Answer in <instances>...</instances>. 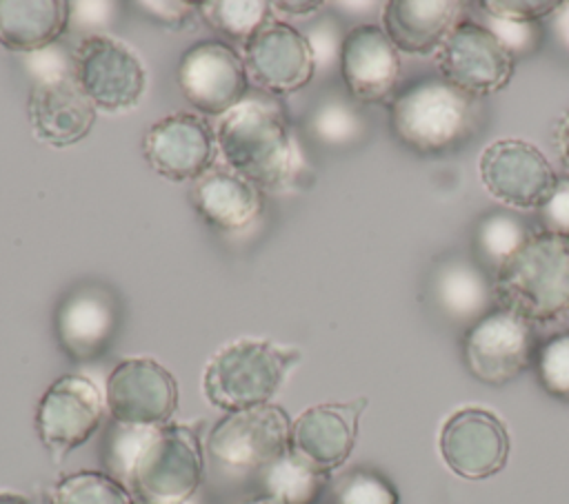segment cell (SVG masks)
<instances>
[{"instance_id":"e0dca14e","label":"cell","mask_w":569,"mask_h":504,"mask_svg":"<svg viewBox=\"0 0 569 504\" xmlns=\"http://www.w3.org/2000/svg\"><path fill=\"white\" fill-rule=\"evenodd\" d=\"M338 67L349 95L365 104L391 102L400 80V53L382 27L360 22L340 44Z\"/></svg>"},{"instance_id":"1f68e13d","label":"cell","mask_w":569,"mask_h":504,"mask_svg":"<svg viewBox=\"0 0 569 504\" xmlns=\"http://www.w3.org/2000/svg\"><path fill=\"white\" fill-rule=\"evenodd\" d=\"M313 129L320 140L331 144H345L362 135V120L347 102L333 98L318 109L313 118Z\"/></svg>"},{"instance_id":"30bf717a","label":"cell","mask_w":569,"mask_h":504,"mask_svg":"<svg viewBox=\"0 0 569 504\" xmlns=\"http://www.w3.org/2000/svg\"><path fill=\"white\" fill-rule=\"evenodd\" d=\"M516 62V56L476 20H460L436 53L440 78L476 98L502 91Z\"/></svg>"},{"instance_id":"f1b7e54d","label":"cell","mask_w":569,"mask_h":504,"mask_svg":"<svg viewBox=\"0 0 569 504\" xmlns=\"http://www.w3.org/2000/svg\"><path fill=\"white\" fill-rule=\"evenodd\" d=\"M331 504H400V495L380 471L356 466L333 482Z\"/></svg>"},{"instance_id":"ab89813d","label":"cell","mask_w":569,"mask_h":504,"mask_svg":"<svg viewBox=\"0 0 569 504\" xmlns=\"http://www.w3.org/2000/svg\"><path fill=\"white\" fill-rule=\"evenodd\" d=\"M242 504H282L280 500H276L273 495H267V493H260V495H253L249 500H244Z\"/></svg>"},{"instance_id":"484cf974","label":"cell","mask_w":569,"mask_h":504,"mask_svg":"<svg viewBox=\"0 0 569 504\" xmlns=\"http://www.w3.org/2000/svg\"><path fill=\"white\" fill-rule=\"evenodd\" d=\"M531 235V229L511 211L498 209L485 213L473 229V260L493 278V273L511 258Z\"/></svg>"},{"instance_id":"f35d334b","label":"cell","mask_w":569,"mask_h":504,"mask_svg":"<svg viewBox=\"0 0 569 504\" xmlns=\"http://www.w3.org/2000/svg\"><path fill=\"white\" fill-rule=\"evenodd\" d=\"M0 504H36L29 495L16 491H0Z\"/></svg>"},{"instance_id":"603a6c76","label":"cell","mask_w":569,"mask_h":504,"mask_svg":"<svg viewBox=\"0 0 569 504\" xmlns=\"http://www.w3.org/2000/svg\"><path fill=\"white\" fill-rule=\"evenodd\" d=\"M431 298L449 320L469 326L496 309L491 278L476 260L460 255L447 258L436 266L431 275Z\"/></svg>"},{"instance_id":"8992f818","label":"cell","mask_w":569,"mask_h":504,"mask_svg":"<svg viewBox=\"0 0 569 504\" xmlns=\"http://www.w3.org/2000/svg\"><path fill=\"white\" fill-rule=\"evenodd\" d=\"M536 346L533 324L496 306L467 326L462 360L476 380L489 386H505L533 364Z\"/></svg>"},{"instance_id":"d590c367","label":"cell","mask_w":569,"mask_h":504,"mask_svg":"<svg viewBox=\"0 0 569 504\" xmlns=\"http://www.w3.org/2000/svg\"><path fill=\"white\" fill-rule=\"evenodd\" d=\"M136 7L147 9L144 13L156 22L169 29H178L182 27L184 20H189L193 9H198V2H156L153 0V2H136Z\"/></svg>"},{"instance_id":"4fadbf2b","label":"cell","mask_w":569,"mask_h":504,"mask_svg":"<svg viewBox=\"0 0 569 504\" xmlns=\"http://www.w3.org/2000/svg\"><path fill=\"white\" fill-rule=\"evenodd\" d=\"M242 62L249 82L273 95L300 91L316 73L311 40L280 20H269L242 44Z\"/></svg>"},{"instance_id":"44dd1931","label":"cell","mask_w":569,"mask_h":504,"mask_svg":"<svg viewBox=\"0 0 569 504\" xmlns=\"http://www.w3.org/2000/svg\"><path fill=\"white\" fill-rule=\"evenodd\" d=\"M189 200L196 213L222 233L242 231L262 213V191L224 164L204 171L193 182Z\"/></svg>"},{"instance_id":"5b68a950","label":"cell","mask_w":569,"mask_h":504,"mask_svg":"<svg viewBox=\"0 0 569 504\" xmlns=\"http://www.w3.org/2000/svg\"><path fill=\"white\" fill-rule=\"evenodd\" d=\"M204 455L196 424L156 426L138 453L127 486L140 504H187L202 484Z\"/></svg>"},{"instance_id":"ba28073f","label":"cell","mask_w":569,"mask_h":504,"mask_svg":"<svg viewBox=\"0 0 569 504\" xmlns=\"http://www.w3.org/2000/svg\"><path fill=\"white\" fill-rule=\"evenodd\" d=\"M73 78L96 109L131 111L147 91V69L138 53L111 36H87L73 53Z\"/></svg>"},{"instance_id":"836d02e7","label":"cell","mask_w":569,"mask_h":504,"mask_svg":"<svg viewBox=\"0 0 569 504\" xmlns=\"http://www.w3.org/2000/svg\"><path fill=\"white\" fill-rule=\"evenodd\" d=\"M482 13L513 22H540L553 16L562 2L558 0H482L476 4Z\"/></svg>"},{"instance_id":"d6a6232c","label":"cell","mask_w":569,"mask_h":504,"mask_svg":"<svg viewBox=\"0 0 569 504\" xmlns=\"http://www.w3.org/2000/svg\"><path fill=\"white\" fill-rule=\"evenodd\" d=\"M480 24H485L513 56L516 60L522 56L533 53L542 42V24L540 22H513V20H500L482 13Z\"/></svg>"},{"instance_id":"6da1fadb","label":"cell","mask_w":569,"mask_h":504,"mask_svg":"<svg viewBox=\"0 0 569 504\" xmlns=\"http://www.w3.org/2000/svg\"><path fill=\"white\" fill-rule=\"evenodd\" d=\"M224 167L260 191H287L305 171L300 149L280 111L264 100H242L216 131Z\"/></svg>"},{"instance_id":"7c38bea8","label":"cell","mask_w":569,"mask_h":504,"mask_svg":"<svg viewBox=\"0 0 569 504\" xmlns=\"http://www.w3.org/2000/svg\"><path fill=\"white\" fill-rule=\"evenodd\" d=\"M178 87L193 109L204 115H224L236 109L249 89L242 56L222 40L191 44L178 62Z\"/></svg>"},{"instance_id":"d4e9b609","label":"cell","mask_w":569,"mask_h":504,"mask_svg":"<svg viewBox=\"0 0 569 504\" xmlns=\"http://www.w3.org/2000/svg\"><path fill=\"white\" fill-rule=\"evenodd\" d=\"M267 495L282 504H318L329 484V473L320 471L293 448L260 471Z\"/></svg>"},{"instance_id":"83f0119b","label":"cell","mask_w":569,"mask_h":504,"mask_svg":"<svg viewBox=\"0 0 569 504\" xmlns=\"http://www.w3.org/2000/svg\"><path fill=\"white\" fill-rule=\"evenodd\" d=\"M198 9L207 24L240 44L273 20L271 2L262 0H207L198 2Z\"/></svg>"},{"instance_id":"7402d4cb","label":"cell","mask_w":569,"mask_h":504,"mask_svg":"<svg viewBox=\"0 0 569 504\" xmlns=\"http://www.w3.org/2000/svg\"><path fill=\"white\" fill-rule=\"evenodd\" d=\"M465 7L456 0H391L382 11V29L398 51L427 56L440 49Z\"/></svg>"},{"instance_id":"d6986e66","label":"cell","mask_w":569,"mask_h":504,"mask_svg":"<svg viewBox=\"0 0 569 504\" xmlns=\"http://www.w3.org/2000/svg\"><path fill=\"white\" fill-rule=\"evenodd\" d=\"M33 135L51 147H71L89 135L98 109L76 78L53 75L40 80L27 100Z\"/></svg>"},{"instance_id":"2e32d148","label":"cell","mask_w":569,"mask_h":504,"mask_svg":"<svg viewBox=\"0 0 569 504\" xmlns=\"http://www.w3.org/2000/svg\"><path fill=\"white\" fill-rule=\"evenodd\" d=\"M445 464L465 480H485L500 473L509 457L505 422L480 406H465L447 417L438 437Z\"/></svg>"},{"instance_id":"cb8c5ba5","label":"cell","mask_w":569,"mask_h":504,"mask_svg":"<svg viewBox=\"0 0 569 504\" xmlns=\"http://www.w3.org/2000/svg\"><path fill=\"white\" fill-rule=\"evenodd\" d=\"M67 0H0V44L9 51H40L69 27Z\"/></svg>"},{"instance_id":"3957f363","label":"cell","mask_w":569,"mask_h":504,"mask_svg":"<svg viewBox=\"0 0 569 504\" xmlns=\"http://www.w3.org/2000/svg\"><path fill=\"white\" fill-rule=\"evenodd\" d=\"M493 302L525 320L553 322L569 315V238L531 231L527 242L491 278Z\"/></svg>"},{"instance_id":"4316f807","label":"cell","mask_w":569,"mask_h":504,"mask_svg":"<svg viewBox=\"0 0 569 504\" xmlns=\"http://www.w3.org/2000/svg\"><path fill=\"white\" fill-rule=\"evenodd\" d=\"M49 504H138V500L120 480L87 468L62 475L49 493Z\"/></svg>"},{"instance_id":"277c9868","label":"cell","mask_w":569,"mask_h":504,"mask_svg":"<svg viewBox=\"0 0 569 504\" xmlns=\"http://www.w3.org/2000/svg\"><path fill=\"white\" fill-rule=\"evenodd\" d=\"M298 360L300 351L296 346H282L262 337L231 340L204 366V397L224 413L269 404Z\"/></svg>"},{"instance_id":"7a4b0ae2","label":"cell","mask_w":569,"mask_h":504,"mask_svg":"<svg viewBox=\"0 0 569 504\" xmlns=\"http://www.w3.org/2000/svg\"><path fill=\"white\" fill-rule=\"evenodd\" d=\"M485 118L482 102L440 75H422L389 102L393 135L418 155H447L465 147Z\"/></svg>"},{"instance_id":"8fae6325","label":"cell","mask_w":569,"mask_h":504,"mask_svg":"<svg viewBox=\"0 0 569 504\" xmlns=\"http://www.w3.org/2000/svg\"><path fill=\"white\" fill-rule=\"evenodd\" d=\"M104 404L111 422L162 426L171 422L178 409V382L153 357H124L107 377Z\"/></svg>"},{"instance_id":"e575fe53","label":"cell","mask_w":569,"mask_h":504,"mask_svg":"<svg viewBox=\"0 0 569 504\" xmlns=\"http://www.w3.org/2000/svg\"><path fill=\"white\" fill-rule=\"evenodd\" d=\"M536 211H538L540 231L569 238V173L558 175V182L551 195Z\"/></svg>"},{"instance_id":"5bb4252c","label":"cell","mask_w":569,"mask_h":504,"mask_svg":"<svg viewBox=\"0 0 569 504\" xmlns=\"http://www.w3.org/2000/svg\"><path fill=\"white\" fill-rule=\"evenodd\" d=\"M478 169L485 189L513 209H540L558 182L545 153L518 138L491 142L482 151Z\"/></svg>"},{"instance_id":"4dcf8cb0","label":"cell","mask_w":569,"mask_h":504,"mask_svg":"<svg viewBox=\"0 0 569 504\" xmlns=\"http://www.w3.org/2000/svg\"><path fill=\"white\" fill-rule=\"evenodd\" d=\"M153 429L156 426H129V424L111 422L107 437H104V446H102L104 473H109L111 477L127 484L131 466H133L138 453L142 451L144 442L153 433Z\"/></svg>"},{"instance_id":"9a60e30c","label":"cell","mask_w":569,"mask_h":504,"mask_svg":"<svg viewBox=\"0 0 569 504\" xmlns=\"http://www.w3.org/2000/svg\"><path fill=\"white\" fill-rule=\"evenodd\" d=\"M218 142L211 124L191 111H176L144 131L147 164L171 182H196L216 162Z\"/></svg>"},{"instance_id":"9c48e42d","label":"cell","mask_w":569,"mask_h":504,"mask_svg":"<svg viewBox=\"0 0 569 504\" xmlns=\"http://www.w3.org/2000/svg\"><path fill=\"white\" fill-rule=\"evenodd\" d=\"M104 395L80 373L60 375L42 393L36 409V433L56 462L82 446L102 426Z\"/></svg>"},{"instance_id":"8d00e7d4","label":"cell","mask_w":569,"mask_h":504,"mask_svg":"<svg viewBox=\"0 0 569 504\" xmlns=\"http://www.w3.org/2000/svg\"><path fill=\"white\" fill-rule=\"evenodd\" d=\"M553 140H556V149H558V155L562 160V167L569 171V111L556 124Z\"/></svg>"},{"instance_id":"74e56055","label":"cell","mask_w":569,"mask_h":504,"mask_svg":"<svg viewBox=\"0 0 569 504\" xmlns=\"http://www.w3.org/2000/svg\"><path fill=\"white\" fill-rule=\"evenodd\" d=\"M271 7L273 9H282L289 16H305V13H311V11L320 9L322 2H287V0H278V2H271Z\"/></svg>"},{"instance_id":"ffe728a7","label":"cell","mask_w":569,"mask_h":504,"mask_svg":"<svg viewBox=\"0 0 569 504\" xmlns=\"http://www.w3.org/2000/svg\"><path fill=\"white\" fill-rule=\"evenodd\" d=\"M118 329L116 298L93 284L71 291L58 306L56 335L60 349L76 362L100 357Z\"/></svg>"},{"instance_id":"f546056e","label":"cell","mask_w":569,"mask_h":504,"mask_svg":"<svg viewBox=\"0 0 569 504\" xmlns=\"http://www.w3.org/2000/svg\"><path fill=\"white\" fill-rule=\"evenodd\" d=\"M531 366L547 395L569 402V331L538 342Z\"/></svg>"},{"instance_id":"ac0fdd59","label":"cell","mask_w":569,"mask_h":504,"mask_svg":"<svg viewBox=\"0 0 569 504\" xmlns=\"http://www.w3.org/2000/svg\"><path fill=\"white\" fill-rule=\"evenodd\" d=\"M367 397L351 402H322L291 420V448L307 462L329 473L340 468L356 444L358 422Z\"/></svg>"},{"instance_id":"60d3db41","label":"cell","mask_w":569,"mask_h":504,"mask_svg":"<svg viewBox=\"0 0 569 504\" xmlns=\"http://www.w3.org/2000/svg\"><path fill=\"white\" fill-rule=\"evenodd\" d=\"M567 7H569V4H567ZM560 27L565 29V36H567V42H569V13H565V18H562Z\"/></svg>"},{"instance_id":"52a82bcc","label":"cell","mask_w":569,"mask_h":504,"mask_svg":"<svg viewBox=\"0 0 569 504\" xmlns=\"http://www.w3.org/2000/svg\"><path fill=\"white\" fill-rule=\"evenodd\" d=\"M291 448V417L278 404L227 413L207 435V453L227 468L262 471Z\"/></svg>"}]
</instances>
